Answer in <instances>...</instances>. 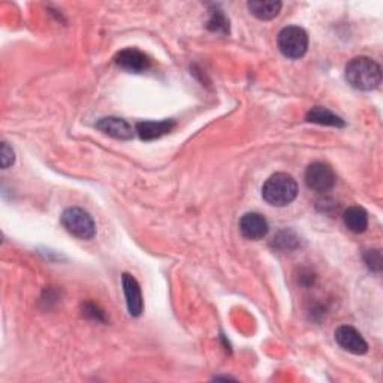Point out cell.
I'll return each mask as SVG.
<instances>
[{
	"instance_id": "7",
	"label": "cell",
	"mask_w": 383,
	"mask_h": 383,
	"mask_svg": "<svg viewBox=\"0 0 383 383\" xmlns=\"http://www.w3.org/2000/svg\"><path fill=\"white\" fill-rule=\"evenodd\" d=\"M116 63L127 70V72H134V74H143L150 68L151 62L149 59V55L143 51H139L136 48H126L122 50L116 55Z\"/></svg>"
},
{
	"instance_id": "12",
	"label": "cell",
	"mask_w": 383,
	"mask_h": 383,
	"mask_svg": "<svg viewBox=\"0 0 383 383\" xmlns=\"http://www.w3.org/2000/svg\"><path fill=\"white\" fill-rule=\"evenodd\" d=\"M247 8L252 16L259 20L268 21L279 16L281 9V2H277V0H252V2L247 4Z\"/></svg>"
},
{
	"instance_id": "9",
	"label": "cell",
	"mask_w": 383,
	"mask_h": 383,
	"mask_svg": "<svg viewBox=\"0 0 383 383\" xmlns=\"http://www.w3.org/2000/svg\"><path fill=\"white\" fill-rule=\"evenodd\" d=\"M122 285H123V291L126 296L127 310H129L131 316L138 318L141 313H143V308H144L143 293H141L139 283L136 281L134 276L124 273L122 277Z\"/></svg>"
},
{
	"instance_id": "11",
	"label": "cell",
	"mask_w": 383,
	"mask_h": 383,
	"mask_svg": "<svg viewBox=\"0 0 383 383\" xmlns=\"http://www.w3.org/2000/svg\"><path fill=\"white\" fill-rule=\"evenodd\" d=\"M176 123L173 120H162V122H139L136 124V132L141 139L151 141L158 139L174 129Z\"/></svg>"
},
{
	"instance_id": "4",
	"label": "cell",
	"mask_w": 383,
	"mask_h": 383,
	"mask_svg": "<svg viewBox=\"0 0 383 383\" xmlns=\"http://www.w3.org/2000/svg\"><path fill=\"white\" fill-rule=\"evenodd\" d=\"M63 228L80 239H92L96 235V225L86 210L78 207L66 208L62 215Z\"/></svg>"
},
{
	"instance_id": "10",
	"label": "cell",
	"mask_w": 383,
	"mask_h": 383,
	"mask_svg": "<svg viewBox=\"0 0 383 383\" xmlns=\"http://www.w3.org/2000/svg\"><path fill=\"white\" fill-rule=\"evenodd\" d=\"M96 127L116 139H131L134 136L132 126L119 117H105L96 123Z\"/></svg>"
},
{
	"instance_id": "13",
	"label": "cell",
	"mask_w": 383,
	"mask_h": 383,
	"mask_svg": "<svg viewBox=\"0 0 383 383\" xmlns=\"http://www.w3.org/2000/svg\"><path fill=\"white\" fill-rule=\"evenodd\" d=\"M343 220L347 230L355 234H362L368 228V215L362 207H349L343 212Z\"/></svg>"
},
{
	"instance_id": "1",
	"label": "cell",
	"mask_w": 383,
	"mask_h": 383,
	"mask_svg": "<svg viewBox=\"0 0 383 383\" xmlns=\"http://www.w3.org/2000/svg\"><path fill=\"white\" fill-rule=\"evenodd\" d=\"M345 77L353 89L372 92L382 82V69L373 59L361 55L346 65Z\"/></svg>"
},
{
	"instance_id": "8",
	"label": "cell",
	"mask_w": 383,
	"mask_h": 383,
	"mask_svg": "<svg viewBox=\"0 0 383 383\" xmlns=\"http://www.w3.org/2000/svg\"><path fill=\"white\" fill-rule=\"evenodd\" d=\"M238 226L241 235L253 241L262 239L269 231L266 219L259 215V212H246V215L239 219Z\"/></svg>"
},
{
	"instance_id": "16",
	"label": "cell",
	"mask_w": 383,
	"mask_h": 383,
	"mask_svg": "<svg viewBox=\"0 0 383 383\" xmlns=\"http://www.w3.org/2000/svg\"><path fill=\"white\" fill-rule=\"evenodd\" d=\"M208 29L216 33H226V32H230V21L226 20V17L220 11L212 12V16L208 21Z\"/></svg>"
},
{
	"instance_id": "17",
	"label": "cell",
	"mask_w": 383,
	"mask_h": 383,
	"mask_svg": "<svg viewBox=\"0 0 383 383\" xmlns=\"http://www.w3.org/2000/svg\"><path fill=\"white\" fill-rule=\"evenodd\" d=\"M365 264L372 271L379 273L382 269V253L380 250H368L365 253Z\"/></svg>"
},
{
	"instance_id": "2",
	"label": "cell",
	"mask_w": 383,
	"mask_h": 383,
	"mask_svg": "<svg viewBox=\"0 0 383 383\" xmlns=\"http://www.w3.org/2000/svg\"><path fill=\"white\" fill-rule=\"evenodd\" d=\"M298 184L295 178L285 173H277L269 177L262 186V198L274 207H286L295 201Z\"/></svg>"
},
{
	"instance_id": "5",
	"label": "cell",
	"mask_w": 383,
	"mask_h": 383,
	"mask_svg": "<svg viewBox=\"0 0 383 383\" xmlns=\"http://www.w3.org/2000/svg\"><path fill=\"white\" fill-rule=\"evenodd\" d=\"M304 178L307 188L318 193L330 192L335 184V174L333 171V168L323 162L311 163L306 169Z\"/></svg>"
},
{
	"instance_id": "18",
	"label": "cell",
	"mask_w": 383,
	"mask_h": 383,
	"mask_svg": "<svg viewBox=\"0 0 383 383\" xmlns=\"http://www.w3.org/2000/svg\"><path fill=\"white\" fill-rule=\"evenodd\" d=\"M0 162H2V168L8 169L11 165L16 162V153L9 147L8 143H2V149H0Z\"/></svg>"
},
{
	"instance_id": "14",
	"label": "cell",
	"mask_w": 383,
	"mask_h": 383,
	"mask_svg": "<svg viewBox=\"0 0 383 383\" xmlns=\"http://www.w3.org/2000/svg\"><path fill=\"white\" fill-rule=\"evenodd\" d=\"M306 120L310 123H316L320 126H333V127H343L345 122L335 116L328 108L313 107L306 116Z\"/></svg>"
},
{
	"instance_id": "3",
	"label": "cell",
	"mask_w": 383,
	"mask_h": 383,
	"mask_svg": "<svg viewBox=\"0 0 383 383\" xmlns=\"http://www.w3.org/2000/svg\"><path fill=\"white\" fill-rule=\"evenodd\" d=\"M277 45L280 53L288 59L298 60L304 58L308 48V35L298 26H288L281 29L277 36Z\"/></svg>"
},
{
	"instance_id": "6",
	"label": "cell",
	"mask_w": 383,
	"mask_h": 383,
	"mask_svg": "<svg viewBox=\"0 0 383 383\" xmlns=\"http://www.w3.org/2000/svg\"><path fill=\"white\" fill-rule=\"evenodd\" d=\"M335 342L338 346L353 353V355H364L368 350V343L364 340L360 331H357L353 326L342 325L335 330Z\"/></svg>"
},
{
	"instance_id": "15",
	"label": "cell",
	"mask_w": 383,
	"mask_h": 383,
	"mask_svg": "<svg viewBox=\"0 0 383 383\" xmlns=\"http://www.w3.org/2000/svg\"><path fill=\"white\" fill-rule=\"evenodd\" d=\"M273 246L279 250L289 252L300 246V238H298V235L293 231H289V230L280 231L273 239Z\"/></svg>"
}]
</instances>
